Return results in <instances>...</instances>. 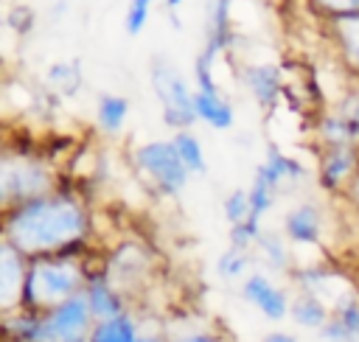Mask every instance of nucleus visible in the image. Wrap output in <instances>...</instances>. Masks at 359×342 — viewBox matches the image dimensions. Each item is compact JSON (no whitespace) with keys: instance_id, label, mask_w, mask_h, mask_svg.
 Returning a JSON list of instances; mask_svg holds the SVG:
<instances>
[{"instance_id":"20","label":"nucleus","mask_w":359,"mask_h":342,"mask_svg":"<svg viewBox=\"0 0 359 342\" xmlns=\"http://www.w3.org/2000/svg\"><path fill=\"white\" fill-rule=\"evenodd\" d=\"M126 118H129V101L123 95H115V93H107L98 98V107H95V123L104 135H118L123 126H126Z\"/></svg>"},{"instance_id":"15","label":"nucleus","mask_w":359,"mask_h":342,"mask_svg":"<svg viewBox=\"0 0 359 342\" xmlns=\"http://www.w3.org/2000/svg\"><path fill=\"white\" fill-rule=\"evenodd\" d=\"M331 39L337 45V53L353 76H359V11L356 14H339L331 17Z\"/></svg>"},{"instance_id":"34","label":"nucleus","mask_w":359,"mask_h":342,"mask_svg":"<svg viewBox=\"0 0 359 342\" xmlns=\"http://www.w3.org/2000/svg\"><path fill=\"white\" fill-rule=\"evenodd\" d=\"M339 196H342V199H345L351 207H356V210H359V174H356V177H353L348 185H345V191H342Z\"/></svg>"},{"instance_id":"23","label":"nucleus","mask_w":359,"mask_h":342,"mask_svg":"<svg viewBox=\"0 0 359 342\" xmlns=\"http://www.w3.org/2000/svg\"><path fill=\"white\" fill-rule=\"evenodd\" d=\"M45 84L59 95H76V90L81 87V70L76 62H56L48 67Z\"/></svg>"},{"instance_id":"31","label":"nucleus","mask_w":359,"mask_h":342,"mask_svg":"<svg viewBox=\"0 0 359 342\" xmlns=\"http://www.w3.org/2000/svg\"><path fill=\"white\" fill-rule=\"evenodd\" d=\"M314 8L325 11L328 17H339V14H356L359 11V0H311Z\"/></svg>"},{"instance_id":"8","label":"nucleus","mask_w":359,"mask_h":342,"mask_svg":"<svg viewBox=\"0 0 359 342\" xmlns=\"http://www.w3.org/2000/svg\"><path fill=\"white\" fill-rule=\"evenodd\" d=\"M104 272L129 300V289H140L146 283V278L151 275V261L140 244L126 241L104 261Z\"/></svg>"},{"instance_id":"18","label":"nucleus","mask_w":359,"mask_h":342,"mask_svg":"<svg viewBox=\"0 0 359 342\" xmlns=\"http://www.w3.org/2000/svg\"><path fill=\"white\" fill-rule=\"evenodd\" d=\"M194 104H196V115L202 123H208L210 129H230L236 121L233 104L222 95V93H208V90H196L194 93Z\"/></svg>"},{"instance_id":"27","label":"nucleus","mask_w":359,"mask_h":342,"mask_svg":"<svg viewBox=\"0 0 359 342\" xmlns=\"http://www.w3.org/2000/svg\"><path fill=\"white\" fill-rule=\"evenodd\" d=\"M252 216V205H250V191H244V188H236L227 199H224V219L230 221V224H236V221H244V219H250Z\"/></svg>"},{"instance_id":"1","label":"nucleus","mask_w":359,"mask_h":342,"mask_svg":"<svg viewBox=\"0 0 359 342\" xmlns=\"http://www.w3.org/2000/svg\"><path fill=\"white\" fill-rule=\"evenodd\" d=\"M90 235L93 213L84 196L62 185L50 193L3 210V241L28 258L90 247Z\"/></svg>"},{"instance_id":"24","label":"nucleus","mask_w":359,"mask_h":342,"mask_svg":"<svg viewBox=\"0 0 359 342\" xmlns=\"http://www.w3.org/2000/svg\"><path fill=\"white\" fill-rule=\"evenodd\" d=\"M250 264H252V255L247 252V249H238V247H227L222 255H219V261H216V275L222 278V280H236V278H241L247 269H250Z\"/></svg>"},{"instance_id":"2","label":"nucleus","mask_w":359,"mask_h":342,"mask_svg":"<svg viewBox=\"0 0 359 342\" xmlns=\"http://www.w3.org/2000/svg\"><path fill=\"white\" fill-rule=\"evenodd\" d=\"M104 264L90 255V247L48 252L28 258V275L22 289V308L48 311L62 300L84 292L90 275Z\"/></svg>"},{"instance_id":"33","label":"nucleus","mask_w":359,"mask_h":342,"mask_svg":"<svg viewBox=\"0 0 359 342\" xmlns=\"http://www.w3.org/2000/svg\"><path fill=\"white\" fill-rule=\"evenodd\" d=\"M168 342H224V339L210 328H191V331L168 336Z\"/></svg>"},{"instance_id":"37","label":"nucleus","mask_w":359,"mask_h":342,"mask_svg":"<svg viewBox=\"0 0 359 342\" xmlns=\"http://www.w3.org/2000/svg\"><path fill=\"white\" fill-rule=\"evenodd\" d=\"M180 6H182V0H165V8H168V14H174Z\"/></svg>"},{"instance_id":"16","label":"nucleus","mask_w":359,"mask_h":342,"mask_svg":"<svg viewBox=\"0 0 359 342\" xmlns=\"http://www.w3.org/2000/svg\"><path fill=\"white\" fill-rule=\"evenodd\" d=\"M255 171H261L278 191L289 182V185H294V182H303L306 179V165L300 163V160H294L292 154H286V151H280L278 146H269L266 149V157H264V163L255 168Z\"/></svg>"},{"instance_id":"21","label":"nucleus","mask_w":359,"mask_h":342,"mask_svg":"<svg viewBox=\"0 0 359 342\" xmlns=\"http://www.w3.org/2000/svg\"><path fill=\"white\" fill-rule=\"evenodd\" d=\"M286 241H289L286 235H280V233H266V230H264L261 238H258V244H255L261 261H264L272 272H292L289 266H294V264H292V247H289Z\"/></svg>"},{"instance_id":"13","label":"nucleus","mask_w":359,"mask_h":342,"mask_svg":"<svg viewBox=\"0 0 359 342\" xmlns=\"http://www.w3.org/2000/svg\"><path fill=\"white\" fill-rule=\"evenodd\" d=\"M241 78L261 109H272L278 98L283 95V70L278 64H269V62L247 64L241 70Z\"/></svg>"},{"instance_id":"11","label":"nucleus","mask_w":359,"mask_h":342,"mask_svg":"<svg viewBox=\"0 0 359 342\" xmlns=\"http://www.w3.org/2000/svg\"><path fill=\"white\" fill-rule=\"evenodd\" d=\"M241 297H244L250 306H255V308H258L266 320H272V322H280V320L289 317V306H292L289 294H286L280 286H275L264 272L247 275V280L241 283Z\"/></svg>"},{"instance_id":"17","label":"nucleus","mask_w":359,"mask_h":342,"mask_svg":"<svg viewBox=\"0 0 359 342\" xmlns=\"http://www.w3.org/2000/svg\"><path fill=\"white\" fill-rule=\"evenodd\" d=\"M137 336H140V325L129 308L115 314V317L95 320L90 334H87L90 342H137Z\"/></svg>"},{"instance_id":"19","label":"nucleus","mask_w":359,"mask_h":342,"mask_svg":"<svg viewBox=\"0 0 359 342\" xmlns=\"http://www.w3.org/2000/svg\"><path fill=\"white\" fill-rule=\"evenodd\" d=\"M289 317L300 328H306V331H320L331 320V308L320 297H314L309 292H297L294 300H292V306H289Z\"/></svg>"},{"instance_id":"25","label":"nucleus","mask_w":359,"mask_h":342,"mask_svg":"<svg viewBox=\"0 0 359 342\" xmlns=\"http://www.w3.org/2000/svg\"><path fill=\"white\" fill-rule=\"evenodd\" d=\"M275 199H278V188L261 174V171H255V177H252V185H250V205H252V216H264L266 210H272V205H275Z\"/></svg>"},{"instance_id":"29","label":"nucleus","mask_w":359,"mask_h":342,"mask_svg":"<svg viewBox=\"0 0 359 342\" xmlns=\"http://www.w3.org/2000/svg\"><path fill=\"white\" fill-rule=\"evenodd\" d=\"M320 339H323V342H359V336L351 334L334 314H331V320L320 328Z\"/></svg>"},{"instance_id":"14","label":"nucleus","mask_w":359,"mask_h":342,"mask_svg":"<svg viewBox=\"0 0 359 342\" xmlns=\"http://www.w3.org/2000/svg\"><path fill=\"white\" fill-rule=\"evenodd\" d=\"M84 297H87L90 311H93L95 320H107V317H115V314L126 311V297H123V292L107 278L104 266L90 275V280H87V286H84Z\"/></svg>"},{"instance_id":"26","label":"nucleus","mask_w":359,"mask_h":342,"mask_svg":"<svg viewBox=\"0 0 359 342\" xmlns=\"http://www.w3.org/2000/svg\"><path fill=\"white\" fill-rule=\"evenodd\" d=\"M261 233H264L261 219H258V216H250V219H244V221L230 224V244L238 247V249L252 252L255 244H258V238H261Z\"/></svg>"},{"instance_id":"6","label":"nucleus","mask_w":359,"mask_h":342,"mask_svg":"<svg viewBox=\"0 0 359 342\" xmlns=\"http://www.w3.org/2000/svg\"><path fill=\"white\" fill-rule=\"evenodd\" d=\"M93 322H95V317L90 311V303H87L84 292L62 300L59 306H53L48 311H39L42 342H67V339L87 336Z\"/></svg>"},{"instance_id":"38","label":"nucleus","mask_w":359,"mask_h":342,"mask_svg":"<svg viewBox=\"0 0 359 342\" xmlns=\"http://www.w3.org/2000/svg\"><path fill=\"white\" fill-rule=\"evenodd\" d=\"M67 342H90L87 336H79V339H67Z\"/></svg>"},{"instance_id":"28","label":"nucleus","mask_w":359,"mask_h":342,"mask_svg":"<svg viewBox=\"0 0 359 342\" xmlns=\"http://www.w3.org/2000/svg\"><path fill=\"white\" fill-rule=\"evenodd\" d=\"M151 3L154 0H129L126 6V20H123V28L129 36H137L149 20V11H151Z\"/></svg>"},{"instance_id":"7","label":"nucleus","mask_w":359,"mask_h":342,"mask_svg":"<svg viewBox=\"0 0 359 342\" xmlns=\"http://www.w3.org/2000/svg\"><path fill=\"white\" fill-rule=\"evenodd\" d=\"M289 278L294 280L297 292H309V294L320 297V300L331 308V314H334L342 303H348L351 297H356V292H353V286L348 283V278H345L342 272H337L334 266H328V264H314V261H311V264L292 266Z\"/></svg>"},{"instance_id":"9","label":"nucleus","mask_w":359,"mask_h":342,"mask_svg":"<svg viewBox=\"0 0 359 342\" xmlns=\"http://www.w3.org/2000/svg\"><path fill=\"white\" fill-rule=\"evenodd\" d=\"M325 230H328L325 210L314 199H306V202L294 205L283 216V235L294 247H323Z\"/></svg>"},{"instance_id":"36","label":"nucleus","mask_w":359,"mask_h":342,"mask_svg":"<svg viewBox=\"0 0 359 342\" xmlns=\"http://www.w3.org/2000/svg\"><path fill=\"white\" fill-rule=\"evenodd\" d=\"M137 342H168V336H160V334H140Z\"/></svg>"},{"instance_id":"35","label":"nucleus","mask_w":359,"mask_h":342,"mask_svg":"<svg viewBox=\"0 0 359 342\" xmlns=\"http://www.w3.org/2000/svg\"><path fill=\"white\" fill-rule=\"evenodd\" d=\"M261 342H300L294 334H289V331H272V334H266Z\"/></svg>"},{"instance_id":"5","label":"nucleus","mask_w":359,"mask_h":342,"mask_svg":"<svg viewBox=\"0 0 359 342\" xmlns=\"http://www.w3.org/2000/svg\"><path fill=\"white\" fill-rule=\"evenodd\" d=\"M151 87H154V95L163 107V121L165 126H171L174 132L177 129H191L199 115H196V104H194V93L188 87V81L165 62V59H154L151 64Z\"/></svg>"},{"instance_id":"10","label":"nucleus","mask_w":359,"mask_h":342,"mask_svg":"<svg viewBox=\"0 0 359 342\" xmlns=\"http://www.w3.org/2000/svg\"><path fill=\"white\" fill-rule=\"evenodd\" d=\"M28 275V255L11 247L8 241L0 244V311H11L22 306V289Z\"/></svg>"},{"instance_id":"4","label":"nucleus","mask_w":359,"mask_h":342,"mask_svg":"<svg viewBox=\"0 0 359 342\" xmlns=\"http://www.w3.org/2000/svg\"><path fill=\"white\" fill-rule=\"evenodd\" d=\"M137 174L163 196H180L191 179L188 165L182 163L174 140H149L132 151Z\"/></svg>"},{"instance_id":"22","label":"nucleus","mask_w":359,"mask_h":342,"mask_svg":"<svg viewBox=\"0 0 359 342\" xmlns=\"http://www.w3.org/2000/svg\"><path fill=\"white\" fill-rule=\"evenodd\" d=\"M171 140H174V146H177V151H180V157H182V163L188 165L191 174H205L208 171L202 143H199V137L191 129H177L171 135Z\"/></svg>"},{"instance_id":"3","label":"nucleus","mask_w":359,"mask_h":342,"mask_svg":"<svg viewBox=\"0 0 359 342\" xmlns=\"http://www.w3.org/2000/svg\"><path fill=\"white\" fill-rule=\"evenodd\" d=\"M59 188L56 171L48 157L34 151H6L0 160V199L3 210L50 193Z\"/></svg>"},{"instance_id":"32","label":"nucleus","mask_w":359,"mask_h":342,"mask_svg":"<svg viewBox=\"0 0 359 342\" xmlns=\"http://www.w3.org/2000/svg\"><path fill=\"white\" fill-rule=\"evenodd\" d=\"M6 22H8L11 31H17V34H28L31 25H34V11H31L28 6H14V8L8 11Z\"/></svg>"},{"instance_id":"30","label":"nucleus","mask_w":359,"mask_h":342,"mask_svg":"<svg viewBox=\"0 0 359 342\" xmlns=\"http://www.w3.org/2000/svg\"><path fill=\"white\" fill-rule=\"evenodd\" d=\"M334 317L351 331V334H356L359 336V294L356 297H351L348 303H342L337 311H334Z\"/></svg>"},{"instance_id":"12","label":"nucleus","mask_w":359,"mask_h":342,"mask_svg":"<svg viewBox=\"0 0 359 342\" xmlns=\"http://www.w3.org/2000/svg\"><path fill=\"white\" fill-rule=\"evenodd\" d=\"M359 174L356 146H331L320 154V185L331 193H342L345 185Z\"/></svg>"}]
</instances>
